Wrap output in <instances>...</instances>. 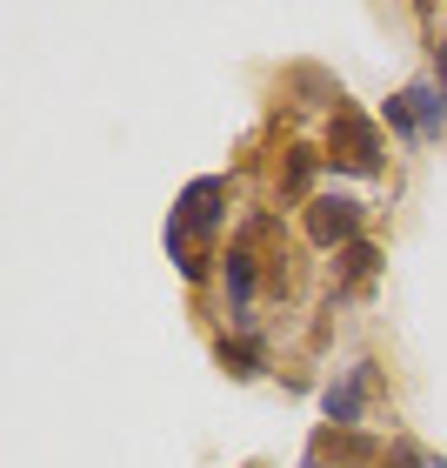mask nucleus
I'll return each mask as SVG.
<instances>
[{
	"label": "nucleus",
	"instance_id": "obj_1",
	"mask_svg": "<svg viewBox=\"0 0 447 468\" xmlns=\"http://www.w3.org/2000/svg\"><path fill=\"white\" fill-rule=\"evenodd\" d=\"M327 161L348 167V175H380V127L368 114L340 108L334 127H327Z\"/></svg>",
	"mask_w": 447,
	"mask_h": 468
},
{
	"label": "nucleus",
	"instance_id": "obj_2",
	"mask_svg": "<svg viewBox=\"0 0 447 468\" xmlns=\"http://www.w3.org/2000/svg\"><path fill=\"white\" fill-rule=\"evenodd\" d=\"M221 201H227V181L221 175H207V181H194L181 195V207H174V221H167V241H187V234H214L221 228Z\"/></svg>",
	"mask_w": 447,
	"mask_h": 468
},
{
	"label": "nucleus",
	"instance_id": "obj_3",
	"mask_svg": "<svg viewBox=\"0 0 447 468\" xmlns=\"http://www.w3.org/2000/svg\"><path fill=\"white\" fill-rule=\"evenodd\" d=\"M307 241L314 248H354L360 241V201H348V195L307 201Z\"/></svg>",
	"mask_w": 447,
	"mask_h": 468
},
{
	"label": "nucleus",
	"instance_id": "obj_4",
	"mask_svg": "<svg viewBox=\"0 0 447 468\" xmlns=\"http://www.w3.org/2000/svg\"><path fill=\"white\" fill-rule=\"evenodd\" d=\"M307 462H334V468H360V462H380L374 435H354V429H321L314 435Z\"/></svg>",
	"mask_w": 447,
	"mask_h": 468
},
{
	"label": "nucleus",
	"instance_id": "obj_5",
	"mask_svg": "<svg viewBox=\"0 0 447 468\" xmlns=\"http://www.w3.org/2000/svg\"><path fill=\"white\" fill-rule=\"evenodd\" d=\"M368 388H374V368L360 361V368L340 381V388H327V429H354L360 421V401H368Z\"/></svg>",
	"mask_w": 447,
	"mask_h": 468
},
{
	"label": "nucleus",
	"instance_id": "obj_6",
	"mask_svg": "<svg viewBox=\"0 0 447 468\" xmlns=\"http://www.w3.org/2000/svg\"><path fill=\"white\" fill-rule=\"evenodd\" d=\"M227 294H234V314H247V302H254V254L247 248L227 254Z\"/></svg>",
	"mask_w": 447,
	"mask_h": 468
},
{
	"label": "nucleus",
	"instance_id": "obj_7",
	"mask_svg": "<svg viewBox=\"0 0 447 468\" xmlns=\"http://www.w3.org/2000/svg\"><path fill=\"white\" fill-rule=\"evenodd\" d=\"M221 361H227L234 375H261L267 368V348L254 342V335H241V342H221Z\"/></svg>",
	"mask_w": 447,
	"mask_h": 468
},
{
	"label": "nucleus",
	"instance_id": "obj_8",
	"mask_svg": "<svg viewBox=\"0 0 447 468\" xmlns=\"http://www.w3.org/2000/svg\"><path fill=\"white\" fill-rule=\"evenodd\" d=\"M380 268V254L368 248V241H354V248H340V282H348V288H360V282H368V274Z\"/></svg>",
	"mask_w": 447,
	"mask_h": 468
},
{
	"label": "nucleus",
	"instance_id": "obj_9",
	"mask_svg": "<svg viewBox=\"0 0 447 468\" xmlns=\"http://www.w3.org/2000/svg\"><path fill=\"white\" fill-rule=\"evenodd\" d=\"M408 108L421 127H447V94H434V88H408Z\"/></svg>",
	"mask_w": 447,
	"mask_h": 468
},
{
	"label": "nucleus",
	"instance_id": "obj_10",
	"mask_svg": "<svg viewBox=\"0 0 447 468\" xmlns=\"http://www.w3.org/2000/svg\"><path fill=\"white\" fill-rule=\"evenodd\" d=\"M307 181H314V147H294L287 154V195H307Z\"/></svg>",
	"mask_w": 447,
	"mask_h": 468
},
{
	"label": "nucleus",
	"instance_id": "obj_11",
	"mask_svg": "<svg viewBox=\"0 0 447 468\" xmlns=\"http://www.w3.org/2000/svg\"><path fill=\"white\" fill-rule=\"evenodd\" d=\"M380 468H434V462H428V455H421V449H414V441H394V449H388V455H380Z\"/></svg>",
	"mask_w": 447,
	"mask_h": 468
},
{
	"label": "nucleus",
	"instance_id": "obj_12",
	"mask_svg": "<svg viewBox=\"0 0 447 468\" xmlns=\"http://www.w3.org/2000/svg\"><path fill=\"white\" fill-rule=\"evenodd\" d=\"M388 127H394V134H421V121H414V108H408V94H394V101H388Z\"/></svg>",
	"mask_w": 447,
	"mask_h": 468
},
{
	"label": "nucleus",
	"instance_id": "obj_13",
	"mask_svg": "<svg viewBox=\"0 0 447 468\" xmlns=\"http://www.w3.org/2000/svg\"><path fill=\"white\" fill-rule=\"evenodd\" d=\"M434 74H441V94H447V40H434Z\"/></svg>",
	"mask_w": 447,
	"mask_h": 468
}]
</instances>
